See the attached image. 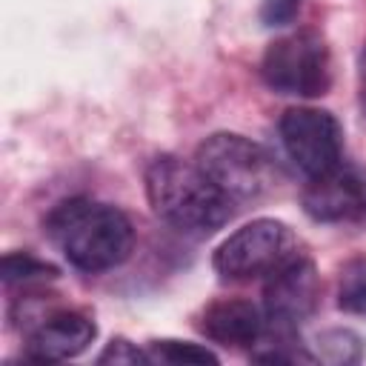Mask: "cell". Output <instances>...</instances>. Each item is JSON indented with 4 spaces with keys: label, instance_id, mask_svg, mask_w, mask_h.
<instances>
[{
    "label": "cell",
    "instance_id": "1",
    "mask_svg": "<svg viewBox=\"0 0 366 366\" xmlns=\"http://www.w3.org/2000/svg\"><path fill=\"white\" fill-rule=\"evenodd\" d=\"M46 234L74 269L89 274L120 266L134 246L129 217L109 203L86 197L57 203L46 217Z\"/></svg>",
    "mask_w": 366,
    "mask_h": 366
},
{
    "label": "cell",
    "instance_id": "2",
    "mask_svg": "<svg viewBox=\"0 0 366 366\" xmlns=\"http://www.w3.org/2000/svg\"><path fill=\"white\" fill-rule=\"evenodd\" d=\"M146 197L152 212L183 234H212L229 223L234 203L203 174L197 163L160 154L146 169Z\"/></svg>",
    "mask_w": 366,
    "mask_h": 366
},
{
    "label": "cell",
    "instance_id": "3",
    "mask_svg": "<svg viewBox=\"0 0 366 366\" xmlns=\"http://www.w3.org/2000/svg\"><path fill=\"white\" fill-rule=\"evenodd\" d=\"M194 163L232 203L257 200L277 180V169L269 152L232 132H217L206 137L197 146Z\"/></svg>",
    "mask_w": 366,
    "mask_h": 366
},
{
    "label": "cell",
    "instance_id": "4",
    "mask_svg": "<svg viewBox=\"0 0 366 366\" xmlns=\"http://www.w3.org/2000/svg\"><path fill=\"white\" fill-rule=\"evenodd\" d=\"M263 83L289 97H320L332 86V60L326 40L312 31L300 29L286 37L269 43L260 60Z\"/></svg>",
    "mask_w": 366,
    "mask_h": 366
},
{
    "label": "cell",
    "instance_id": "5",
    "mask_svg": "<svg viewBox=\"0 0 366 366\" xmlns=\"http://www.w3.org/2000/svg\"><path fill=\"white\" fill-rule=\"evenodd\" d=\"M300 254V240L286 223L260 217L240 226L217 246L214 269L226 280H252L274 274Z\"/></svg>",
    "mask_w": 366,
    "mask_h": 366
},
{
    "label": "cell",
    "instance_id": "6",
    "mask_svg": "<svg viewBox=\"0 0 366 366\" xmlns=\"http://www.w3.org/2000/svg\"><path fill=\"white\" fill-rule=\"evenodd\" d=\"M280 143L306 177H317L340 163L343 129L329 112L300 106L280 117Z\"/></svg>",
    "mask_w": 366,
    "mask_h": 366
},
{
    "label": "cell",
    "instance_id": "7",
    "mask_svg": "<svg viewBox=\"0 0 366 366\" xmlns=\"http://www.w3.org/2000/svg\"><path fill=\"white\" fill-rule=\"evenodd\" d=\"M303 212L317 223H366V172L337 163L309 177L303 189Z\"/></svg>",
    "mask_w": 366,
    "mask_h": 366
},
{
    "label": "cell",
    "instance_id": "8",
    "mask_svg": "<svg viewBox=\"0 0 366 366\" xmlns=\"http://www.w3.org/2000/svg\"><path fill=\"white\" fill-rule=\"evenodd\" d=\"M317 295H320L317 272L312 260L300 254L266 277V289H263L266 320H272L277 329H292L315 312Z\"/></svg>",
    "mask_w": 366,
    "mask_h": 366
},
{
    "label": "cell",
    "instance_id": "9",
    "mask_svg": "<svg viewBox=\"0 0 366 366\" xmlns=\"http://www.w3.org/2000/svg\"><path fill=\"white\" fill-rule=\"evenodd\" d=\"M97 329L92 317L74 309L46 315L29 335V355L34 360H66L89 349Z\"/></svg>",
    "mask_w": 366,
    "mask_h": 366
},
{
    "label": "cell",
    "instance_id": "10",
    "mask_svg": "<svg viewBox=\"0 0 366 366\" xmlns=\"http://www.w3.org/2000/svg\"><path fill=\"white\" fill-rule=\"evenodd\" d=\"M197 329L209 340L223 343V346H252L266 332V312L249 300L226 297L203 309Z\"/></svg>",
    "mask_w": 366,
    "mask_h": 366
},
{
    "label": "cell",
    "instance_id": "11",
    "mask_svg": "<svg viewBox=\"0 0 366 366\" xmlns=\"http://www.w3.org/2000/svg\"><path fill=\"white\" fill-rule=\"evenodd\" d=\"M315 357L326 363H357L363 357V340L349 329H329L315 337Z\"/></svg>",
    "mask_w": 366,
    "mask_h": 366
},
{
    "label": "cell",
    "instance_id": "12",
    "mask_svg": "<svg viewBox=\"0 0 366 366\" xmlns=\"http://www.w3.org/2000/svg\"><path fill=\"white\" fill-rule=\"evenodd\" d=\"M337 306L366 317V257H352L343 263L337 280Z\"/></svg>",
    "mask_w": 366,
    "mask_h": 366
},
{
    "label": "cell",
    "instance_id": "13",
    "mask_svg": "<svg viewBox=\"0 0 366 366\" xmlns=\"http://www.w3.org/2000/svg\"><path fill=\"white\" fill-rule=\"evenodd\" d=\"M3 280L6 283H37V280H51L57 277V269L46 260H37L29 252H14L3 257Z\"/></svg>",
    "mask_w": 366,
    "mask_h": 366
},
{
    "label": "cell",
    "instance_id": "14",
    "mask_svg": "<svg viewBox=\"0 0 366 366\" xmlns=\"http://www.w3.org/2000/svg\"><path fill=\"white\" fill-rule=\"evenodd\" d=\"M149 355L166 363H217L214 352L197 343H186V340H152Z\"/></svg>",
    "mask_w": 366,
    "mask_h": 366
},
{
    "label": "cell",
    "instance_id": "15",
    "mask_svg": "<svg viewBox=\"0 0 366 366\" xmlns=\"http://www.w3.org/2000/svg\"><path fill=\"white\" fill-rule=\"evenodd\" d=\"M300 3L303 0H263L260 3V23L269 26V29L286 26V23H292L297 17Z\"/></svg>",
    "mask_w": 366,
    "mask_h": 366
},
{
    "label": "cell",
    "instance_id": "16",
    "mask_svg": "<svg viewBox=\"0 0 366 366\" xmlns=\"http://www.w3.org/2000/svg\"><path fill=\"white\" fill-rule=\"evenodd\" d=\"M140 360H152V355L134 349L129 340H112L97 357V363H140Z\"/></svg>",
    "mask_w": 366,
    "mask_h": 366
},
{
    "label": "cell",
    "instance_id": "17",
    "mask_svg": "<svg viewBox=\"0 0 366 366\" xmlns=\"http://www.w3.org/2000/svg\"><path fill=\"white\" fill-rule=\"evenodd\" d=\"M357 92H360V103L366 109V49L360 51V60H357Z\"/></svg>",
    "mask_w": 366,
    "mask_h": 366
}]
</instances>
